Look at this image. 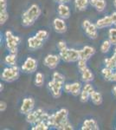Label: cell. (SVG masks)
<instances>
[{"mask_svg":"<svg viewBox=\"0 0 116 130\" xmlns=\"http://www.w3.org/2000/svg\"><path fill=\"white\" fill-rule=\"evenodd\" d=\"M5 63L8 66H15L16 65V55L9 53L5 57Z\"/></svg>","mask_w":116,"mask_h":130,"instance_id":"obj_25","label":"cell"},{"mask_svg":"<svg viewBox=\"0 0 116 130\" xmlns=\"http://www.w3.org/2000/svg\"><path fill=\"white\" fill-rule=\"evenodd\" d=\"M108 40L113 45L116 46V27L110 28L108 30Z\"/></svg>","mask_w":116,"mask_h":130,"instance_id":"obj_30","label":"cell"},{"mask_svg":"<svg viewBox=\"0 0 116 130\" xmlns=\"http://www.w3.org/2000/svg\"><path fill=\"white\" fill-rule=\"evenodd\" d=\"M3 90H4V84H3V83H0V91H3Z\"/></svg>","mask_w":116,"mask_h":130,"instance_id":"obj_42","label":"cell"},{"mask_svg":"<svg viewBox=\"0 0 116 130\" xmlns=\"http://www.w3.org/2000/svg\"><path fill=\"white\" fill-rule=\"evenodd\" d=\"M50 115H48V113H46L45 111H43V108H37L34 109L32 112L29 113L25 115V120L28 123L31 124L32 126L36 125L37 123H38L39 121H46L48 122V119H49Z\"/></svg>","mask_w":116,"mask_h":130,"instance_id":"obj_3","label":"cell"},{"mask_svg":"<svg viewBox=\"0 0 116 130\" xmlns=\"http://www.w3.org/2000/svg\"><path fill=\"white\" fill-rule=\"evenodd\" d=\"M7 10V1L6 0H0V10Z\"/></svg>","mask_w":116,"mask_h":130,"instance_id":"obj_38","label":"cell"},{"mask_svg":"<svg viewBox=\"0 0 116 130\" xmlns=\"http://www.w3.org/2000/svg\"><path fill=\"white\" fill-rule=\"evenodd\" d=\"M37 67H38V62L35 58L29 56V57H27L25 59L22 67H21V70L24 73L31 74V73H34L35 71H37Z\"/></svg>","mask_w":116,"mask_h":130,"instance_id":"obj_8","label":"cell"},{"mask_svg":"<svg viewBox=\"0 0 116 130\" xmlns=\"http://www.w3.org/2000/svg\"><path fill=\"white\" fill-rule=\"evenodd\" d=\"M82 28H83L85 34L88 37V38L94 40L98 37V30L95 24H93L88 19H85L82 22Z\"/></svg>","mask_w":116,"mask_h":130,"instance_id":"obj_7","label":"cell"},{"mask_svg":"<svg viewBox=\"0 0 116 130\" xmlns=\"http://www.w3.org/2000/svg\"><path fill=\"white\" fill-rule=\"evenodd\" d=\"M81 130H99L100 127H99L98 122L94 120V119H87L83 121L82 126L81 127Z\"/></svg>","mask_w":116,"mask_h":130,"instance_id":"obj_19","label":"cell"},{"mask_svg":"<svg viewBox=\"0 0 116 130\" xmlns=\"http://www.w3.org/2000/svg\"><path fill=\"white\" fill-rule=\"evenodd\" d=\"M69 120V110L67 108H60L56 113L50 115L48 124L50 127H55L60 130L61 127Z\"/></svg>","mask_w":116,"mask_h":130,"instance_id":"obj_2","label":"cell"},{"mask_svg":"<svg viewBox=\"0 0 116 130\" xmlns=\"http://www.w3.org/2000/svg\"><path fill=\"white\" fill-rule=\"evenodd\" d=\"M94 87L90 83H86L85 84L82 86L81 92L80 94V101L82 103H86L90 99V95H91L92 92L94 91Z\"/></svg>","mask_w":116,"mask_h":130,"instance_id":"obj_12","label":"cell"},{"mask_svg":"<svg viewBox=\"0 0 116 130\" xmlns=\"http://www.w3.org/2000/svg\"><path fill=\"white\" fill-rule=\"evenodd\" d=\"M44 83V75L43 73L37 72L35 75V85L37 87H42Z\"/></svg>","mask_w":116,"mask_h":130,"instance_id":"obj_29","label":"cell"},{"mask_svg":"<svg viewBox=\"0 0 116 130\" xmlns=\"http://www.w3.org/2000/svg\"><path fill=\"white\" fill-rule=\"evenodd\" d=\"M74 129V127L73 125L71 124L70 122H69V121L68 120L66 121V122L63 124L62 127H61L60 130H73Z\"/></svg>","mask_w":116,"mask_h":130,"instance_id":"obj_36","label":"cell"},{"mask_svg":"<svg viewBox=\"0 0 116 130\" xmlns=\"http://www.w3.org/2000/svg\"><path fill=\"white\" fill-rule=\"evenodd\" d=\"M63 86H64V84H62V83L55 82L53 80H51L48 83V89H49L50 93H51V95L54 98L61 97L62 89H63Z\"/></svg>","mask_w":116,"mask_h":130,"instance_id":"obj_13","label":"cell"},{"mask_svg":"<svg viewBox=\"0 0 116 130\" xmlns=\"http://www.w3.org/2000/svg\"><path fill=\"white\" fill-rule=\"evenodd\" d=\"M112 92H113V95H114V97L116 98V85H114L113 87V89H112Z\"/></svg>","mask_w":116,"mask_h":130,"instance_id":"obj_40","label":"cell"},{"mask_svg":"<svg viewBox=\"0 0 116 130\" xmlns=\"http://www.w3.org/2000/svg\"><path fill=\"white\" fill-rule=\"evenodd\" d=\"M5 43L6 47H7L8 50H9L10 53L11 54H16L18 55V45H19L21 38L18 36H15L12 31L7 30L5 31Z\"/></svg>","mask_w":116,"mask_h":130,"instance_id":"obj_4","label":"cell"},{"mask_svg":"<svg viewBox=\"0 0 116 130\" xmlns=\"http://www.w3.org/2000/svg\"><path fill=\"white\" fill-rule=\"evenodd\" d=\"M113 56L115 58V60H116V48L114 49V50H113Z\"/></svg>","mask_w":116,"mask_h":130,"instance_id":"obj_43","label":"cell"},{"mask_svg":"<svg viewBox=\"0 0 116 130\" xmlns=\"http://www.w3.org/2000/svg\"><path fill=\"white\" fill-rule=\"evenodd\" d=\"M113 72L114 70H111L109 68H107V67H104V68L102 70V75L104 78L105 81L107 82H112V79H113Z\"/></svg>","mask_w":116,"mask_h":130,"instance_id":"obj_24","label":"cell"},{"mask_svg":"<svg viewBox=\"0 0 116 130\" xmlns=\"http://www.w3.org/2000/svg\"><path fill=\"white\" fill-rule=\"evenodd\" d=\"M112 82H114V83H116V69L114 70V72H113V79H112Z\"/></svg>","mask_w":116,"mask_h":130,"instance_id":"obj_41","label":"cell"},{"mask_svg":"<svg viewBox=\"0 0 116 130\" xmlns=\"http://www.w3.org/2000/svg\"><path fill=\"white\" fill-rule=\"evenodd\" d=\"M20 75V69L18 65L8 66L4 69L1 75V79L5 83H12L18 80Z\"/></svg>","mask_w":116,"mask_h":130,"instance_id":"obj_5","label":"cell"},{"mask_svg":"<svg viewBox=\"0 0 116 130\" xmlns=\"http://www.w3.org/2000/svg\"><path fill=\"white\" fill-rule=\"evenodd\" d=\"M27 43H28L29 49H30L31 50H37L41 49V48L43 47L44 41L41 40L38 37L34 36V37H29L28 39V41H27Z\"/></svg>","mask_w":116,"mask_h":130,"instance_id":"obj_16","label":"cell"},{"mask_svg":"<svg viewBox=\"0 0 116 130\" xmlns=\"http://www.w3.org/2000/svg\"><path fill=\"white\" fill-rule=\"evenodd\" d=\"M81 73V81L83 82L84 83H91V82L94 81V75L93 74V72L90 70V69L88 68L85 69L84 70H82Z\"/></svg>","mask_w":116,"mask_h":130,"instance_id":"obj_20","label":"cell"},{"mask_svg":"<svg viewBox=\"0 0 116 130\" xmlns=\"http://www.w3.org/2000/svg\"><path fill=\"white\" fill-rule=\"evenodd\" d=\"M95 54V49L92 46L86 45L80 50V58L85 60H89Z\"/></svg>","mask_w":116,"mask_h":130,"instance_id":"obj_15","label":"cell"},{"mask_svg":"<svg viewBox=\"0 0 116 130\" xmlns=\"http://www.w3.org/2000/svg\"><path fill=\"white\" fill-rule=\"evenodd\" d=\"M36 37H38L39 39H41V40L43 41H45L47 40L48 38V32L47 30H40L37 31V33H36Z\"/></svg>","mask_w":116,"mask_h":130,"instance_id":"obj_33","label":"cell"},{"mask_svg":"<svg viewBox=\"0 0 116 130\" xmlns=\"http://www.w3.org/2000/svg\"><path fill=\"white\" fill-rule=\"evenodd\" d=\"M113 25H114V27H116V20L114 21V23H113Z\"/></svg>","mask_w":116,"mask_h":130,"instance_id":"obj_45","label":"cell"},{"mask_svg":"<svg viewBox=\"0 0 116 130\" xmlns=\"http://www.w3.org/2000/svg\"><path fill=\"white\" fill-rule=\"evenodd\" d=\"M57 49L59 51H63V50L68 49V46H67V43L65 41L63 40H60L57 43Z\"/></svg>","mask_w":116,"mask_h":130,"instance_id":"obj_35","label":"cell"},{"mask_svg":"<svg viewBox=\"0 0 116 130\" xmlns=\"http://www.w3.org/2000/svg\"><path fill=\"white\" fill-rule=\"evenodd\" d=\"M62 60L59 55H54V54H48L44 57L43 64L47 68L50 70H55L60 63V61Z\"/></svg>","mask_w":116,"mask_h":130,"instance_id":"obj_11","label":"cell"},{"mask_svg":"<svg viewBox=\"0 0 116 130\" xmlns=\"http://www.w3.org/2000/svg\"><path fill=\"white\" fill-rule=\"evenodd\" d=\"M82 89V85L80 82H75L72 83H65L63 86V90L67 94H70L73 96L80 95Z\"/></svg>","mask_w":116,"mask_h":130,"instance_id":"obj_9","label":"cell"},{"mask_svg":"<svg viewBox=\"0 0 116 130\" xmlns=\"http://www.w3.org/2000/svg\"><path fill=\"white\" fill-rule=\"evenodd\" d=\"M104 64H105V67L107 68H109L111 70H114L116 69V60L115 58L113 57V56L111 57H107L106 59L104 60Z\"/></svg>","mask_w":116,"mask_h":130,"instance_id":"obj_26","label":"cell"},{"mask_svg":"<svg viewBox=\"0 0 116 130\" xmlns=\"http://www.w3.org/2000/svg\"><path fill=\"white\" fill-rule=\"evenodd\" d=\"M89 5L95 8L97 11L102 12L106 9L107 2L106 0H89Z\"/></svg>","mask_w":116,"mask_h":130,"instance_id":"obj_21","label":"cell"},{"mask_svg":"<svg viewBox=\"0 0 116 130\" xmlns=\"http://www.w3.org/2000/svg\"><path fill=\"white\" fill-rule=\"evenodd\" d=\"M6 109H7V103L4 101H1L0 102V112H5Z\"/></svg>","mask_w":116,"mask_h":130,"instance_id":"obj_37","label":"cell"},{"mask_svg":"<svg viewBox=\"0 0 116 130\" xmlns=\"http://www.w3.org/2000/svg\"><path fill=\"white\" fill-rule=\"evenodd\" d=\"M36 102L34 98L32 97H26L23 100V102L20 107V113L24 115H26L29 113L32 112L35 108Z\"/></svg>","mask_w":116,"mask_h":130,"instance_id":"obj_10","label":"cell"},{"mask_svg":"<svg viewBox=\"0 0 116 130\" xmlns=\"http://www.w3.org/2000/svg\"><path fill=\"white\" fill-rule=\"evenodd\" d=\"M88 60L85 59H82V58H80L77 62V67H78V70H79L80 72H81L82 70H84L85 69L88 68Z\"/></svg>","mask_w":116,"mask_h":130,"instance_id":"obj_34","label":"cell"},{"mask_svg":"<svg viewBox=\"0 0 116 130\" xmlns=\"http://www.w3.org/2000/svg\"><path fill=\"white\" fill-rule=\"evenodd\" d=\"M90 100L92 101V102L96 106H100L102 104L103 102V98L102 95L100 92H97L95 90L92 92L91 95H90Z\"/></svg>","mask_w":116,"mask_h":130,"instance_id":"obj_22","label":"cell"},{"mask_svg":"<svg viewBox=\"0 0 116 130\" xmlns=\"http://www.w3.org/2000/svg\"><path fill=\"white\" fill-rule=\"evenodd\" d=\"M57 13L59 18L62 19H69L70 17V9L66 4H59L57 6Z\"/></svg>","mask_w":116,"mask_h":130,"instance_id":"obj_18","label":"cell"},{"mask_svg":"<svg viewBox=\"0 0 116 130\" xmlns=\"http://www.w3.org/2000/svg\"><path fill=\"white\" fill-rule=\"evenodd\" d=\"M9 19V13L7 10H0V24L4 25Z\"/></svg>","mask_w":116,"mask_h":130,"instance_id":"obj_32","label":"cell"},{"mask_svg":"<svg viewBox=\"0 0 116 130\" xmlns=\"http://www.w3.org/2000/svg\"><path fill=\"white\" fill-rule=\"evenodd\" d=\"M59 56L64 62H76L80 59V50L68 48L63 51H59Z\"/></svg>","mask_w":116,"mask_h":130,"instance_id":"obj_6","label":"cell"},{"mask_svg":"<svg viewBox=\"0 0 116 130\" xmlns=\"http://www.w3.org/2000/svg\"><path fill=\"white\" fill-rule=\"evenodd\" d=\"M52 80L62 83V84H65V76L61 73L57 72V71H55L52 74Z\"/></svg>","mask_w":116,"mask_h":130,"instance_id":"obj_28","label":"cell"},{"mask_svg":"<svg viewBox=\"0 0 116 130\" xmlns=\"http://www.w3.org/2000/svg\"><path fill=\"white\" fill-rule=\"evenodd\" d=\"M53 29L58 34H63L67 31V24L65 19L61 18H56L53 20Z\"/></svg>","mask_w":116,"mask_h":130,"instance_id":"obj_14","label":"cell"},{"mask_svg":"<svg viewBox=\"0 0 116 130\" xmlns=\"http://www.w3.org/2000/svg\"><path fill=\"white\" fill-rule=\"evenodd\" d=\"M113 5H114V7L116 9V0H113Z\"/></svg>","mask_w":116,"mask_h":130,"instance_id":"obj_44","label":"cell"},{"mask_svg":"<svg viewBox=\"0 0 116 130\" xmlns=\"http://www.w3.org/2000/svg\"><path fill=\"white\" fill-rule=\"evenodd\" d=\"M97 28L99 30L101 29H104V28H107V27H111L112 25H113V20L112 18L111 15L110 16H106L102 18H100L96 21L95 23Z\"/></svg>","mask_w":116,"mask_h":130,"instance_id":"obj_17","label":"cell"},{"mask_svg":"<svg viewBox=\"0 0 116 130\" xmlns=\"http://www.w3.org/2000/svg\"><path fill=\"white\" fill-rule=\"evenodd\" d=\"M49 128H50V127H49V125L48 124V122L43 121H39L38 123H37V124L31 127L32 130H48Z\"/></svg>","mask_w":116,"mask_h":130,"instance_id":"obj_27","label":"cell"},{"mask_svg":"<svg viewBox=\"0 0 116 130\" xmlns=\"http://www.w3.org/2000/svg\"><path fill=\"white\" fill-rule=\"evenodd\" d=\"M112 43L111 42L107 39V40H105L103 41V43H102V45H101V51L102 52V53L106 54L107 52L109 51V50H111V47H112Z\"/></svg>","mask_w":116,"mask_h":130,"instance_id":"obj_31","label":"cell"},{"mask_svg":"<svg viewBox=\"0 0 116 130\" xmlns=\"http://www.w3.org/2000/svg\"><path fill=\"white\" fill-rule=\"evenodd\" d=\"M88 5H89V0H75V8L80 11H84L87 10Z\"/></svg>","mask_w":116,"mask_h":130,"instance_id":"obj_23","label":"cell"},{"mask_svg":"<svg viewBox=\"0 0 116 130\" xmlns=\"http://www.w3.org/2000/svg\"><path fill=\"white\" fill-rule=\"evenodd\" d=\"M42 10L37 5H31L22 14L21 24L24 27H30L41 16Z\"/></svg>","mask_w":116,"mask_h":130,"instance_id":"obj_1","label":"cell"},{"mask_svg":"<svg viewBox=\"0 0 116 130\" xmlns=\"http://www.w3.org/2000/svg\"><path fill=\"white\" fill-rule=\"evenodd\" d=\"M57 4H68L70 2V0H55Z\"/></svg>","mask_w":116,"mask_h":130,"instance_id":"obj_39","label":"cell"}]
</instances>
